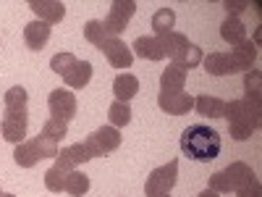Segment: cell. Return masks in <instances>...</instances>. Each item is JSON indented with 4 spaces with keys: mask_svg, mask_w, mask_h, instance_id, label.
I'll use <instances>...</instances> for the list:
<instances>
[{
    "mask_svg": "<svg viewBox=\"0 0 262 197\" xmlns=\"http://www.w3.org/2000/svg\"><path fill=\"white\" fill-rule=\"evenodd\" d=\"M221 147H223L221 134L207 124H191L181 134V152L191 161L210 163L221 155Z\"/></svg>",
    "mask_w": 262,
    "mask_h": 197,
    "instance_id": "1",
    "label": "cell"
},
{
    "mask_svg": "<svg viewBox=\"0 0 262 197\" xmlns=\"http://www.w3.org/2000/svg\"><path fill=\"white\" fill-rule=\"evenodd\" d=\"M262 103H254L249 97H238L226 103L223 108V119L228 121V131L236 142H244L252 137V131L259 129L262 124Z\"/></svg>",
    "mask_w": 262,
    "mask_h": 197,
    "instance_id": "2",
    "label": "cell"
},
{
    "mask_svg": "<svg viewBox=\"0 0 262 197\" xmlns=\"http://www.w3.org/2000/svg\"><path fill=\"white\" fill-rule=\"evenodd\" d=\"M45 158H58V145L45 140V137H34V140H24L21 145H16L13 150V161L21 168H32Z\"/></svg>",
    "mask_w": 262,
    "mask_h": 197,
    "instance_id": "3",
    "label": "cell"
},
{
    "mask_svg": "<svg viewBox=\"0 0 262 197\" xmlns=\"http://www.w3.org/2000/svg\"><path fill=\"white\" fill-rule=\"evenodd\" d=\"M179 182V161H168L165 166L155 168L147 176L144 184V194L147 197H160V194H170V189Z\"/></svg>",
    "mask_w": 262,
    "mask_h": 197,
    "instance_id": "4",
    "label": "cell"
},
{
    "mask_svg": "<svg viewBox=\"0 0 262 197\" xmlns=\"http://www.w3.org/2000/svg\"><path fill=\"white\" fill-rule=\"evenodd\" d=\"M84 147L90 150L92 158H105L107 152H113L121 147V131L116 126H102L95 134H90L84 140Z\"/></svg>",
    "mask_w": 262,
    "mask_h": 197,
    "instance_id": "5",
    "label": "cell"
},
{
    "mask_svg": "<svg viewBox=\"0 0 262 197\" xmlns=\"http://www.w3.org/2000/svg\"><path fill=\"white\" fill-rule=\"evenodd\" d=\"M27 126H29L27 108H6V116L0 121V134H3V140H8L11 145H21L27 137Z\"/></svg>",
    "mask_w": 262,
    "mask_h": 197,
    "instance_id": "6",
    "label": "cell"
},
{
    "mask_svg": "<svg viewBox=\"0 0 262 197\" xmlns=\"http://www.w3.org/2000/svg\"><path fill=\"white\" fill-rule=\"evenodd\" d=\"M48 105H50V119H58V121H63V124H69L74 116H76V95L74 92H69V90H63V87H58V90H53L50 92V97H48Z\"/></svg>",
    "mask_w": 262,
    "mask_h": 197,
    "instance_id": "7",
    "label": "cell"
},
{
    "mask_svg": "<svg viewBox=\"0 0 262 197\" xmlns=\"http://www.w3.org/2000/svg\"><path fill=\"white\" fill-rule=\"evenodd\" d=\"M134 13H137V3H134V0H116V3L111 6V13L105 16V27L118 37L126 29L128 18Z\"/></svg>",
    "mask_w": 262,
    "mask_h": 197,
    "instance_id": "8",
    "label": "cell"
},
{
    "mask_svg": "<svg viewBox=\"0 0 262 197\" xmlns=\"http://www.w3.org/2000/svg\"><path fill=\"white\" fill-rule=\"evenodd\" d=\"M102 55L107 58V63L113 66V69H128L131 63H134V53H131V48L126 45L123 40H107L105 45H100Z\"/></svg>",
    "mask_w": 262,
    "mask_h": 197,
    "instance_id": "9",
    "label": "cell"
},
{
    "mask_svg": "<svg viewBox=\"0 0 262 197\" xmlns=\"http://www.w3.org/2000/svg\"><path fill=\"white\" fill-rule=\"evenodd\" d=\"M158 105L170 116H184L194 108V97L186 92H160L158 95Z\"/></svg>",
    "mask_w": 262,
    "mask_h": 197,
    "instance_id": "10",
    "label": "cell"
},
{
    "mask_svg": "<svg viewBox=\"0 0 262 197\" xmlns=\"http://www.w3.org/2000/svg\"><path fill=\"white\" fill-rule=\"evenodd\" d=\"M90 158H92V155H90V150L84 147V142H79V145H69V147L58 150L55 166L69 173V171H74V166H81V163H86Z\"/></svg>",
    "mask_w": 262,
    "mask_h": 197,
    "instance_id": "11",
    "label": "cell"
},
{
    "mask_svg": "<svg viewBox=\"0 0 262 197\" xmlns=\"http://www.w3.org/2000/svg\"><path fill=\"white\" fill-rule=\"evenodd\" d=\"M60 76H63V82L69 84L71 90H81V87H86V84H90V79H92V63L76 58Z\"/></svg>",
    "mask_w": 262,
    "mask_h": 197,
    "instance_id": "12",
    "label": "cell"
},
{
    "mask_svg": "<svg viewBox=\"0 0 262 197\" xmlns=\"http://www.w3.org/2000/svg\"><path fill=\"white\" fill-rule=\"evenodd\" d=\"M29 8L39 16V21H45V24H58V21H63L66 16V6L60 3V0H32Z\"/></svg>",
    "mask_w": 262,
    "mask_h": 197,
    "instance_id": "13",
    "label": "cell"
},
{
    "mask_svg": "<svg viewBox=\"0 0 262 197\" xmlns=\"http://www.w3.org/2000/svg\"><path fill=\"white\" fill-rule=\"evenodd\" d=\"M24 42L29 50H42L50 42V27L45 24V21H29V24L24 27Z\"/></svg>",
    "mask_w": 262,
    "mask_h": 197,
    "instance_id": "14",
    "label": "cell"
},
{
    "mask_svg": "<svg viewBox=\"0 0 262 197\" xmlns=\"http://www.w3.org/2000/svg\"><path fill=\"white\" fill-rule=\"evenodd\" d=\"M131 53H137L144 61H163L165 58L163 42L158 37H137L134 45H131Z\"/></svg>",
    "mask_w": 262,
    "mask_h": 197,
    "instance_id": "15",
    "label": "cell"
},
{
    "mask_svg": "<svg viewBox=\"0 0 262 197\" xmlns=\"http://www.w3.org/2000/svg\"><path fill=\"white\" fill-rule=\"evenodd\" d=\"M228 55L236 66V71H249L254 66V61H257V45L249 42V40H244L242 45H236V50H231Z\"/></svg>",
    "mask_w": 262,
    "mask_h": 197,
    "instance_id": "16",
    "label": "cell"
},
{
    "mask_svg": "<svg viewBox=\"0 0 262 197\" xmlns=\"http://www.w3.org/2000/svg\"><path fill=\"white\" fill-rule=\"evenodd\" d=\"M223 173H226V179H228L231 192H236L238 187H244V184H249V182L254 179V171H252L244 161H236V163H231L228 168H223Z\"/></svg>",
    "mask_w": 262,
    "mask_h": 197,
    "instance_id": "17",
    "label": "cell"
},
{
    "mask_svg": "<svg viewBox=\"0 0 262 197\" xmlns=\"http://www.w3.org/2000/svg\"><path fill=\"white\" fill-rule=\"evenodd\" d=\"M184 84H186V71L176 63H170L160 74V90L163 92H184Z\"/></svg>",
    "mask_w": 262,
    "mask_h": 197,
    "instance_id": "18",
    "label": "cell"
},
{
    "mask_svg": "<svg viewBox=\"0 0 262 197\" xmlns=\"http://www.w3.org/2000/svg\"><path fill=\"white\" fill-rule=\"evenodd\" d=\"M202 61H205L207 74H212V76H228V74H236V66H233V61H231L228 53H210V55L202 58Z\"/></svg>",
    "mask_w": 262,
    "mask_h": 197,
    "instance_id": "19",
    "label": "cell"
},
{
    "mask_svg": "<svg viewBox=\"0 0 262 197\" xmlns=\"http://www.w3.org/2000/svg\"><path fill=\"white\" fill-rule=\"evenodd\" d=\"M139 92V79L134 74H118L116 82H113V95L118 103H128Z\"/></svg>",
    "mask_w": 262,
    "mask_h": 197,
    "instance_id": "20",
    "label": "cell"
},
{
    "mask_svg": "<svg viewBox=\"0 0 262 197\" xmlns=\"http://www.w3.org/2000/svg\"><path fill=\"white\" fill-rule=\"evenodd\" d=\"M194 108H196V113L205 116V119H221L226 103L221 97H215V95H200L194 100Z\"/></svg>",
    "mask_w": 262,
    "mask_h": 197,
    "instance_id": "21",
    "label": "cell"
},
{
    "mask_svg": "<svg viewBox=\"0 0 262 197\" xmlns=\"http://www.w3.org/2000/svg\"><path fill=\"white\" fill-rule=\"evenodd\" d=\"M84 37H86V42H92V45H105L107 40H116V34L105 27V21H100V18H92V21H86L84 24Z\"/></svg>",
    "mask_w": 262,
    "mask_h": 197,
    "instance_id": "22",
    "label": "cell"
},
{
    "mask_svg": "<svg viewBox=\"0 0 262 197\" xmlns=\"http://www.w3.org/2000/svg\"><path fill=\"white\" fill-rule=\"evenodd\" d=\"M221 37L228 42V45H242V42L247 40V27L242 24L238 18H233V16H228L223 24H221Z\"/></svg>",
    "mask_w": 262,
    "mask_h": 197,
    "instance_id": "23",
    "label": "cell"
},
{
    "mask_svg": "<svg viewBox=\"0 0 262 197\" xmlns=\"http://www.w3.org/2000/svg\"><path fill=\"white\" fill-rule=\"evenodd\" d=\"M63 192H69L71 197H84L90 192V176H84L81 171H69L63 182Z\"/></svg>",
    "mask_w": 262,
    "mask_h": 197,
    "instance_id": "24",
    "label": "cell"
},
{
    "mask_svg": "<svg viewBox=\"0 0 262 197\" xmlns=\"http://www.w3.org/2000/svg\"><path fill=\"white\" fill-rule=\"evenodd\" d=\"M160 42H163V50H165V58H173L176 53H181L186 45H189V40L186 34L181 32H165V34H155Z\"/></svg>",
    "mask_w": 262,
    "mask_h": 197,
    "instance_id": "25",
    "label": "cell"
},
{
    "mask_svg": "<svg viewBox=\"0 0 262 197\" xmlns=\"http://www.w3.org/2000/svg\"><path fill=\"white\" fill-rule=\"evenodd\" d=\"M173 63H176V66H181L184 71H186V69H194V66H200V63H202V50L189 42V45H186L181 53H176V55H173Z\"/></svg>",
    "mask_w": 262,
    "mask_h": 197,
    "instance_id": "26",
    "label": "cell"
},
{
    "mask_svg": "<svg viewBox=\"0 0 262 197\" xmlns=\"http://www.w3.org/2000/svg\"><path fill=\"white\" fill-rule=\"evenodd\" d=\"M173 24H176V13H173V8H158L155 16H152V29H155V34L173 32Z\"/></svg>",
    "mask_w": 262,
    "mask_h": 197,
    "instance_id": "27",
    "label": "cell"
},
{
    "mask_svg": "<svg viewBox=\"0 0 262 197\" xmlns=\"http://www.w3.org/2000/svg\"><path fill=\"white\" fill-rule=\"evenodd\" d=\"M66 134H69V124H63V121H58V119H48L45 124H42V131H39V137H45V140H50V142H60Z\"/></svg>",
    "mask_w": 262,
    "mask_h": 197,
    "instance_id": "28",
    "label": "cell"
},
{
    "mask_svg": "<svg viewBox=\"0 0 262 197\" xmlns=\"http://www.w3.org/2000/svg\"><path fill=\"white\" fill-rule=\"evenodd\" d=\"M107 119H111V126L121 129L131 121V105L128 103H111V108H107Z\"/></svg>",
    "mask_w": 262,
    "mask_h": 197,
    "instance_id": "29",
    "label": "cell"
},
{
    "mask_svg": "<svg viewBox=\"0 0 262 197\" xmlns=\"http://www.w3.org/2000/svg\"><path fill=\"white\" fill-rule=\"evenodd\" d=\"M259 79H262V74L259 71H247V76H244V97H249V100H254V103H262V87H259Z\"/></svg>",
    "mask_w": 262,
    "mask_h": 197,
    "instance_id": "30",
    "label": "cell"
},
{
    "mask_svg": "<svg viewBox=\"0 0 262 197\" xmlns=\"http://www.w3.org/2000/svg\"><path fill=\"white\" fill-rule=\"evenodd\" d=\"M27 100H29V95H27L24 87H11V90L3 95L6 108H27Z\"/></svg>",
    "mask_w": 262,
    "mask_h": 197,
    "instance_id": "31",
    "label": "cell"
},
{
    "mask_svg": "<svg viewBox=\"0 0 262 197\" xmlns=\"http://www.w3.org/2000/svg\"><path fill=\"white\" fill-rule=\"evenodd\" d=\"M63 182H66V171L63 168L53 166V168L45 171V187H48V192H63Z\"/></svg>",
    "mask_w": 262,
    "mask_h": 197,
    "instance_id": "32",
    "label": "cell"
},
{
    "mask_svg": "<svg viewBox=\"0 0 262 197\" xmlns=\"http://www.w3.org/2000/svg\"><path fill=\"white\" fill-rule=\"evenodd\" d=\"M76 61V55H71V53H58V55H53L50 58V69L55 71V74H63L69 66Z\"/></svg>",
    "mask_w": 262,
    "mask_h": 197,
    "instance_id": "33",
    "label": "cell"
},
{
    "mask_svg": "<svg viewBox=\"0 0 262 197\" xmlns=\"http://www.w3.org/2000/svg\"><path fill=\"white\" fill-rule=\"evenodd\" d=\"M236 194H238V197H262V184H259V179L254 176L249 184L238 187V189H236Z\"/></svg>",
    "mask_w": 262,
    "mask_h": 197,
    "instance_id": "34",
    "label": "cell"
},
{
    "mask_svg": "<svg viewBox=\"0 0 262 197\" xmlns=\"http://www.w3.org/2000/svg\"><path fill=\"white\" fill-rule=\"evenodd\" d=\"M196 197H221V194H217V192H212V189H205V192H200Z\"/></svg>",
    "mask_w": 262,
    "mask_h": 197,
    "instance_id": "35",
    "label": "cell"
},
{
    "mask_svg": "<svg viewBox=\"0 0 262 197\" xmlns=\"http://www.w3.org/2000/svg\"><path fill=\"white\" fill-rule=\"evenodd\" d=\"M0 197H16V194H8V192H0Z\"/></svg>",
    "mask_w": 262,
    "mask_h": 197,
    "instance_id": "36",
    "label": "cell"
},
{
    "mask_svg": "<svg viewBox=\"0 0 262 197\" xmlns=\"http://www.w3.org/2000/svg\"><path fill=\"white\" fill-rule=\"evenodd\" d=\"M160 197H170V194H160Z\"/></svg>",
    "mask_w": 262,
    "mask_h": 197,
    "instance_id": "37",
    "label": "cell"
}]
</instances>
